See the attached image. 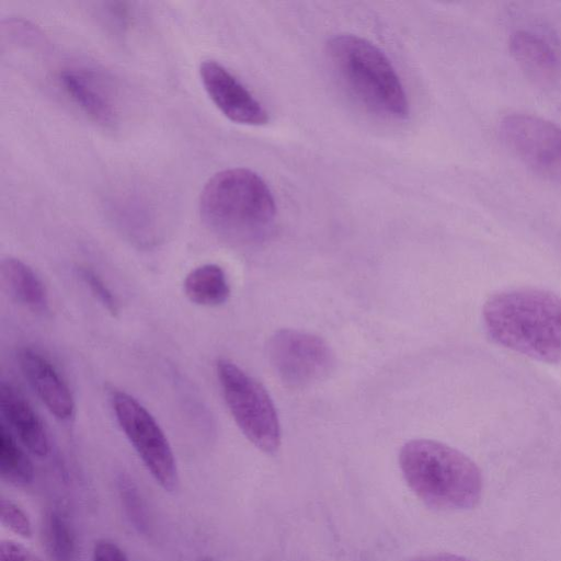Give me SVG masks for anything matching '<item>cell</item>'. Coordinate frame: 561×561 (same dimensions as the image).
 I'll return each instance as SVG.
<instances>
[{
	"label": "cell",
	"instance_id": "cell-5",
	"mask_svg": "<svg viewBox=\"0 0 561 561\" xmlns=\"http://www.w3.org/2000/svg\"><path fill=\"white\" fill-rule=\"evenodd\" d=\"M216 375L228 410L243 435L266 454L277 451L280 424L266 389L228 358L216 362Z\"/></svg>",
	"mask_w": 561,
	"mask_h": 561
},
{
	"label": "cell",
	"instance_id": "cell-13",
	"mask_svg": "<svg viewBox=\"0 0 561 561\" xmlns=\"http://www.w3.org/2000/svg\"><path fill=\"white\" fill-rule=\"evenodd\" d=\"M3 282L12 297L36 313L49 310L47 289L35 271L23 261L7 257L1 263Z\"/></svg>",
	"mask_w": 561,
	"mask_h": 561
},
{
	"label": "cell",
	"instance_id": "cell-23",
	"mask_svg": "<svg viewBox=\"0 0 561 561\" xmlns=\"http://www.w3.org/2000/svg\"><path fill=\"white\" fill-rule=\"evenodd\" d=\"M410 561H472V560L465 558L462 556L442 552V553L421 556V557L411 559Z\"/></svg>",
	"mask_w": 561,
	"mask_h": 561
},
{
	"label": "cell",
	"instance_id": "cell-12",
	"mask_svg": "<svg viewBox=\"0 0 561 561\" xmlns=\"http://www.w3.org/2000/svg\"><path fill=\"white\" fill-rule=\"evenodd\" d=\"M0 410L4 424L33 455L46 457L50 451L47 428L31 403L9 382L0 385Z\"/></svg>",
	"mask_w": 561,
	"mask_h": 561
},
{
	"label": "cell",
	"instance_id": "cell-3",
	"mask_svg": "<svg viewBox=\"0 0 561 561\" xmlns=\"http://www.w3.org/2000/svg\"><path fill=\"white\" fill-rule=\"evenodd\" d=\"M201 218L218 238L234 244L261 239L276 214L274 197L253 171L236 168L216 173L199 198Z\"/></svg>",
	"mask_w": 561,
	"mask_h": 561
},
{
	"label": "cell",
	"instance_id": "cell-22",
	"mask_svg": "<svg viewBox=\"0 0 561 561\" xmlns=\"http://www.w3.org/2000/svg\"><path fill=\"white\" fill-rule=\"evenodd\" d=\"M0 561H41L32 551L23 545L2 540L0 543Z\"/></svg>",
	"mask_w": 561,
	"mask_h": 561
},
{
	"label": "cell",
	"instance_id": "cell-11",
	"mask_svg": "<svg viewBox=\"0 0 561 561\" xmlns=\"http://www.w3.org/2000/svg\"><path fill=\"white\" fill-rule=\"evenodd\" d=\"M71 101L90 118L104 126L115 124L117 104L112 88L92 69L67 68L58 77Z\"/></svg>",
	"mask_w": 561,
	"mask_h": 561
},
{
	"label": "cell",
	"instance_id": "cell-2",
	"mask_svg": "<svg viewBox=\"0 0 561 561\" xmlns=\"http://www.w3.org/2000/svg\"><path fill=\"white\" fill-rule=\"evenodd\" d=\"M399 466L410 490L425 505L457 512L476 507L483 493L480 468L467 455L433 439H412L400 449Z\"/></svg>",
	"mask_w": 561,
	"mask_h": 561
},
{
	"label": "cell",
	"instance_id": "cell-8",
	"mask_svg": "<svg viewBox=\"0 0 561 561\" xmlns=\"http://www.w3.org/2000/svg\"><path fill=\"white\" fill-rule=\"evenodd\" d=\"M500 135L534 172L561 183V127L537 115L512 113L502 118Z\"/></svg>",
	"mask_w": 561,
	"mask_h": 561
},
{
	"label": "cell",
	"instance_id": "cell-21",
	"mask_svg": "<svg viewBox=\"0 0 561 561\" xmlns=\"http://www.w3.org/2000/svg\"><path fill=\"white\" fill-rule=\"evenodd\" d=\"M92 561H129V559L116 542L102 538L93 546Z\"/></svg>",
	"mask_w": 561,
	"mask_h": 561
},
{
	"label": "cell",
	"instance_id": "cell-7",
	"mask_svg": "<svg viewBox=\"0 0 561 561\" xmlns=\"http://www.w3.org/2000/svg\"><path fill=\"white\" fill-rule=\"evenodd\" d=\"M270 363L280 380L305 388L327 378L335 358L328 343L312 333L282 329L267 343Z\"/></svg>",
	"mask_w": 561,
	"mask_h": 561
},
{
	"label": "cell",
	"instance_id": "cell-6",
	"mask_svg": "<svg viewBox=\"0 0 561 561\" xmlns=\"http://www.w3.org/2000/svg\"><path fill=\"white\" fill-rule=\"evenodd\" d=\"M108 396L121 430L147 471L165 492L176 491L180 483L176 460L157 420L126 391L112 388Z\"/></svg>",
	"mask_w": 561,
	"mask_h": 561
},
{
	"label": "cell",
	"instance_id": "cell-1",
	"mask_svg": "<svg viewBox=\"0 0 561 561\" xmlns=\"http://www.w3.org/2000/svg\"><path fill=\"white\" fill-rule=\"evenodd\" d=\"M485 332L496 344L548 364L561 363V297L520 287L497 291L482 308Z\"/></svg>",
	"mask_w": 561,
	"mask_h": 561
},
{
	"label": "cell",
	"instance_id": "cell-17",
	"mask_svg": "<svg viewBox=\"0 0 561 561\" xmlns=\"http://www.w3.org/2000/svg\"><path fill=\"white\" fill-rule=\"evenodd\" d=\"M0 474L3 481L19 488L34 480L32 461L4 423L0 425Z\"/></svg>",
	"mask_w": 561,
	"mask_h": 561
},
{
	"label": "cell",
	"instance_id": "cell-19",
	"mask_svg": "<svg viewBox=\"0 0 561 561\" xmlns=\"http://www.w3.org/2000/svg\"><path fill=\"white\" fill-rule=\"evenodd\" d=\"M77 275L107 312L114 317L118 314V300L98 273L88 266H79Z\"/></svg>",
	"mask_w": 561,
	"mask_h": 561
},
{
	"label": "cell",
	"instance_id": "cell-20",
	"mask_svg": "<svg viewBox=\"0 0 561 561\" xmlns=\"http://www.w3.org/2000/svg\"><path fill=\"white\" fill-rule=\"evenodd\" d=\"M0 519L2 526L11 533L25 539L32 537L33 527L30 517L25 511L12 500L5 497L1 499Z\"/></svg>",
	"mask_w": 561,
	"mask_h": 561
},
{
	"label": "cell",
	"instance_id": "cell-24",
	"mask_svg": "<svg viewBox=\"0 0 561 561\" xmlns=\"http://www.w3.org/2000/svg\"><path fill=\"white\" fill-rule=\"evenodd\" d=\"M198 561H215V560H213V559H210V558H204V559H201V560H198Z\"/></svg>",
	"mask_w": 561,
	"mask_h": 561
},
{
	"label": "cell",
	"instance_id": "cell-10",
	"mask_svg": "<svg viewBox=\"0 0 561 561\" xmlns=\"http://www.w3.org/2000/svg\"><path fill=\"white\" fill-rule=\"evenodd\" d=\"M18 360L23 376L47 410L62 422L73 419V396L50 360L32 347L21 348Z\"/></svg>",
	"mask_w": 561,
	"mask_h": 561
},
{
	"label": "cell",
	"instance_id": "cell-18",
	"mask_svg": "<svg viewBox=\"0 0 561 561\" xmlns=\"http://www.w3.org/2000/svg\"><path fill=\"white\" fill-rule=\"evenodd\" d=\"M117 492L124 512L133 527L142 535L150 531V518L141 493L133 479L121 473L116 480Z\"/></svg>",
	"mask_w": 561,
	"mask_h": 561
},
{
	"label": "cell",
	"instance_id": "cell-9",
	"mask_svg": "<svg viewBox=\"0 0 561 561\" xmlns=\"http://www.w3.org/2000/svg\"><path fill=\"white\" fill-rule=\"evenodd\" d=\"M199 76L211 102L230 121L243 125H264L268 116L261 103L221 64L205 60Z\"/></svg>",
	"mask_w": 561,
	"mask_h": 561
},
{
	"label": "cell",
	"instance_id": "cell-4",
	"mask_svg": "<svg viewBox=\"0 0 561 561\" xmlns=\"http://www.w3.org/2000/svg\"><path fill=\"white\" fill-rule=\"evenodd\" d=\"M333 71L367 110L388 118H405L407 95L388 57L374 44L356 35L342 34L328 43Z\"/></svg>",
	"mask_w": 561,
	"mask_h": 561
},
{
	"label": "cell",
	"instance_id": "cell-16",
	"mask_svg": "<svg viewBox=\"0 0 561 561\" xmlns=\"http://www.w3.org/2000/svg\"><path fill=\"white\" fill-rule=\"evenodd\" d=\"M43 546L51 561H77V540L71 525L58 510L46 511L42 518Z\"/></svg>",
	"mask_w": 561,
	"mask_h": 561
},
{
	"label": "cell",
	"instance_id": "cell-14",
	"mask_svg": "<svg viewBox=\"0 0 561 561\" xmlns=\"http://www.w3.org/2000/svg\"><path fill=\"white\" fill-rule=\"evenodd\" d=\"M183 288L186 297L204 307H217L230 296V286L225 271L217 264H203L185 277Z\"/></svg>",
	"mask_w": 561,
	"mask_h": 561
},
{
	"label": "cell",
	"instance_id": "cell-15",
	"mask_svg": "<svg viewBox=\"0 0 561 561\" xmlns=\"http://www.w3.org/2000/svg\"><path fill=\"white\" fill-rule=\"evenodd\" d=\"M510 49L520 65L536 75H551L558 67L559 58L553 46L531 31H515L510 38Z\"/></svg>",
	"mask_w": 561,
	"mask_h": 561
}]
</instances>
